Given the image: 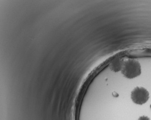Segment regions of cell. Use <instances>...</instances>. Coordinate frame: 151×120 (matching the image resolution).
Instances as JSON below:
<instances>
[{
    "instance_id": "cell-1",
    "label": "cell",
    "mask_w": 151,
    "mask_h": 120,
    "mask_svg": "<svg viewBox=\"0 0 151 120\" xmlns=\"http://www.w3.org/2000/svg\"><path fill=\"white\" fill-rule=\"evenodd\" d=\"M122 74L128 79H134L141 75L142 73L141 65L138 60L128 59L124 60Z\"/></svg>"
},
{
    "instance_id": "cell-2",
    "label": "cell",
    "mask_w": 151,
    "mask_h": 120,
    "mask_svg": "<svg viewBox=\"0 0 151 120\" xmlns=\"http://www.w3.org/2000/svg\"><path fill=\"white\" fill-rule=\"evenodd\" d=\"M131 99L135 104L142 105L149 99V93L143 87H136L131 93Z\"/></svg>"
},
{
    "instance_id": "cell-3",
    "label": "cell",
    "mask_w": 151,
    "mask_h": 120,
    "mask_svg": "<svg viewBox=\"0 0 151 120\" xmlns=\"http://www.w3.org/2000/svg\"><path fill=\"white\" fill-rule=\"evenodd\" d=\"M124 60L121 58L117 57L112 60L110 64V68L113 72L117 73L121 71L124 65Z\"/></svg>"
},
{
    "instance_id": "cell-4",
    "label": "cell",
    "mask_w": 151,
    "mask_h": 120,
    "mask_svg": "<svg viewBox=\"0 0 151 120\" xmlns=\"http://www.w3.org/2000/svg\"><path fill=\"white\" fill-rule=\"evenodd\" d=\"M138 120H151L148 117L146 116H142L140 117Z\"/></svg>"
},
{
    "instance_id": "cell-5",
    "label": "cell",
    "mask_w": 151,
    "mask_h": 120,
    "mask_svg": "<svg viewBox=\"0 0 151 120\" xmlns=\"http://www.w3.org/2000/svg\"><path fill=\"white\" fill-rule=\"evenodd\" d=\"M150 107H151V106H150Z\"/></svg>"
}]
</instances>
